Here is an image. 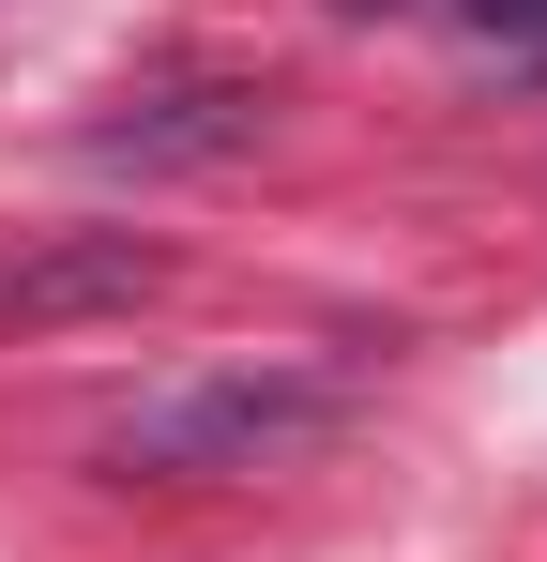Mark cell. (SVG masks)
Masks as SVG:
<instances>
[{"mask_svg": "<svg viewBox=\"0 0 547 562\" xmlns=\"http://www.w3.org/2000/svg\"><path fill=\"white\" fill-rule=\"evenodd\" d=\"M335 15H395V0H335Z\"/></svg>", "mask_w": 547, "mask_h": 562, "instance_id": "obj_5", "label": "cell"}, {"mask_svg": "<svg viewBox=\"0 0 547 562\" xmlns=\"http://www.w3.org/2000/svg\"><path fill=\"white\" fill-rule=\"evenodd\" d=\"M244 137H259V92H244V77H168V92H137L122 122H91L107 168H213V153H244Z\"/></svg>", "mask_w": 547, "mask_h": 562, "instance_id": "obj_2", "label": "cell"}, {"mask_svg": "<svg viewBox=\"0 0 547 562\" xmlns=\"http://www.w3.org/2000/svg\"><path fill=\"white\" fill-rule=\"evenodd\" d=\"M456 15H471L487 46H547V0H456Z\"/></svg>", "mask_w": 547, "mask_h": 562, "instance_id": "obj_4", "label": "cell"}, {"mask_svg": "<svg viewBox=\"0 0 547 562\" xmlns=\"http://www.w3.org/2000/svg\"><path fill=\"white\" fill-rule=\"evenodd\" d=\"M153 274H168L153 244H91V259H62V274H15V319H62V304H137Z\"/></svg>", "mask_w": 547, "mask_h": 562, "instance_id": "obj_3", "label": "cell"}, {"mask_svg": "<svg viewBox=\"0 0 547 562\" xmlns=\"http://www.w3.org/2000/svg\"><path fill=\"white\" fill-rule=\"evenodd\" d=\"M320 426H350V366H320V350H244V366H182L153 380L91 457L122 471V486H213V471H274L304 457Z\"/></svg>", "mask_w": 547, "mask_h": 562, "instance_id": "obj_1", "label": "cell"}]
</instances>
